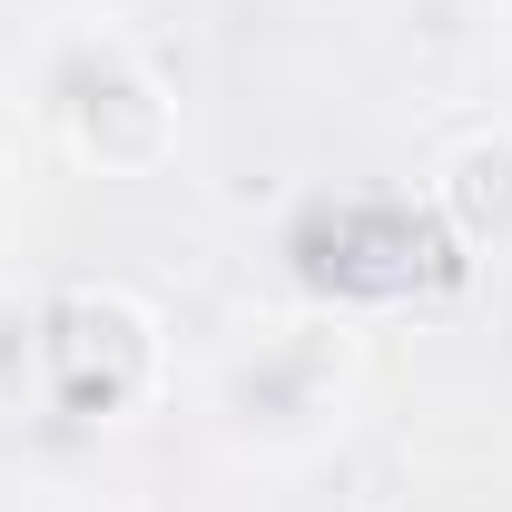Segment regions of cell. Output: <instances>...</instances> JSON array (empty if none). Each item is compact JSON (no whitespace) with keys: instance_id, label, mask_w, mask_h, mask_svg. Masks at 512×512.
Returning <instances> with one entry per match:
<instances>
[{"instance_id":"obj_1","label":"cell","mask_w":512,"mask_h":512,"mask_svg":"<svg viewBox=\"0 0 512 512\" xmlns=\"http://www.w3.org/2000/svg\"><path fill=\"white\" fill-rule=\"evenodd\" d=\"M20 99L89 178H158L178 158V89L119 10H50L20 40Z\"/></svg>"},{"instance_id":"obj_2","label":"cell","mask_w":512,"mask_h":512,"mask_svg":"<svg viewBox=\"0 0 512 512\" xmlns=\"http://www.w3.org/2000/svg\"><path fill=\"white\" fill-rule=\"evenodd\" d=\"M365 394V345L355 325L306 306V316L247 325L217 365H207V424L237 463H316Z\"/></svg>"},{"instance_id":"obj_3","label":"cell","mask_w":512,"mask_h":512,"mask_svg":"<svg viewBox=\"0 0 512 512\" xmlns=\"http://www.w3.org/2000/svg\"><path fill=\"white\" fill-rule=\"evenodd\" d=\"M444 217L424 197H394V188H325L286 217V276L306 286V306L325 316H384V306H414L434 276H453Z\"/></svg>"},{"instance_id":"obj_4","label":"cell","mask_w":512,"mask_h":512,"mask_svg":"<svg viewBox=\"0 0 512 512\" xmlns=\"http://www.w3.org/2000/svg\"><path fill=\"white\" fill-rule=\"evenodd\" d=\"M40 394L69 424H138L168 394V335L128 286H60L40 306Z\"/></svg>"},{"instance_id":"obj_5","label":"cell","mask_w":512,"mask_h":512,"mask_svg":"<svg viewBox=\"0 0 512 512\" xmlns=\"http://www.w3.org/2000/svg\"><path fill=\"white\" fill-rule=\"evenodd\" d=\"M424 207L444 217L453 256H503L512 247V128H473L453 138L424 178Z\"/></svg>"},{"instance_id":"obj_6","label":"cell","mask_w":512,"mask_h":512,"mask_svg":"<svg viewBox=\"0 0 512 512\" xmlns=\"http://www.w3.org/2000/svg\"><path fill=\"white\" fill-rule=\"evenodd\" d=\"M20 384H40V296H20L0 276V394H20Z\"/></svg>"},{"instance_id":"obj_7","label":"cell","mask_w":512,"mask_h":512,"mask_svg":"<svg viewBox=\"0 0 512 512\" xmlns=\"http://www.w3.org/2000/svg\"><path fill=\"white\" fill-rule=\"evenodd\" d=\"M10 237H20V178H10V158H0V256H10Z\"/></svg>"},{"instance_id":"obj_8","label":"cell","mask_w":512,"mask_h":512,"mask_svg":"<svg viewBox=\"0 0 512 512\" xmlns=\"http://www.w3.org/2000/svg\"><path fill=\"white\" fill-rule=\"evenodd\" d=\"M493 30H503V60H512V0H493Z\"/></svg>"},{"instance_id":"obj_9","label":"cell","mask_w":512,"mask_h":512,"mask_svg":"<svg viewBox=\"0 0 512 512\" xmlns=\"http://www.w3.org/2000/svg\"><path fill=\"white\" fill-rule=\"evenodd\" d=\"M79 512H138V503H79Z\"/></svg>"}]
</instances>
